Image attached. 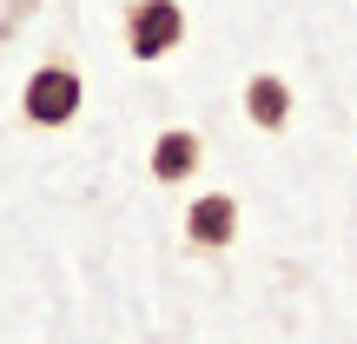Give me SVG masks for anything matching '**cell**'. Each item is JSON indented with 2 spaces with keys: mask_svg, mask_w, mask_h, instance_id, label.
Listing matches in <instances>:
<instances>
[{
  "mask_svg": "<svg viewBox=\"0 0 357 344\" xmlns=\"http://www.w3.org/2000/svg\"><path fill=\"white\" fill-rule=\"evenodd\" d=\"M79 100H86V80H79L66 60H47V66H33V73H26L20 119H26V126H40V133L73 126V119H79Z\"/></svg>",
  "mask_w": 357,
  "mask_h": 344,
  "instance_id": "6da1fadb",
  "label": "cell"
},
{
  "mask_svg": "<svg viewBox=\"0 0 357 344\" xmlns=\"http://www.w3.org/2000/svg\"><path fill=\"white\" fill-rule=\"evenodd\" d=\"M199 159H205V146H199V133H192V126H172V133H159V140H153V179H159V186L192 179V172H199Z\"/></svg>",
  "mask_w": 357,
  "mask_h": 344,
  "instance_id": "5b68a950",
  "label": "cell"
},
{
  "mask_svg": "<svg viewBox=\"0 0 357 344\" xmlns=\"http://www.w3.org/2000/svg\"><path fill=\"white\" fill-rule=\"evenodd\" d=\"M245 113H252L258 133H284L291 126V87L278 73H252L245 80Z\"/></svg>",
  "mask_w": 357,
  "mask_h": 344,
  "instance_id": "277c9868",
  "label": "cell"
},
{
  "mask_svg": "<svg viewBox=\"0 0 357 344\" xmlns=\"http://www.w3.org/2000/svg\"><path fill=\"white\" fill-rule=\"evenodd\" d=\"M185 239L199 245V252H218V245L238 239V205H231V192H205V199H192Z\"/></svg>",
  "mask_w": 357,
  "mask_h": 344,
  "instance_id": "3957f363",
  "label": "cell"
},
{
  "mask_svg": "<svg viewBox=\"0 0 357 344\" xmlns=\"http://www.w3.org/2000/svg\"><path fill=\"white\" fill-rule=\"evenodd\" d=\"M185 40V7L178 0H132L126 7V47L132 60H166Z\"/></svg>",
  "mask_w": 357,
  "mask_h": 344,
  "instance_id": "7a4b0ae2",
  "label": "cell"
}]
</instances>
